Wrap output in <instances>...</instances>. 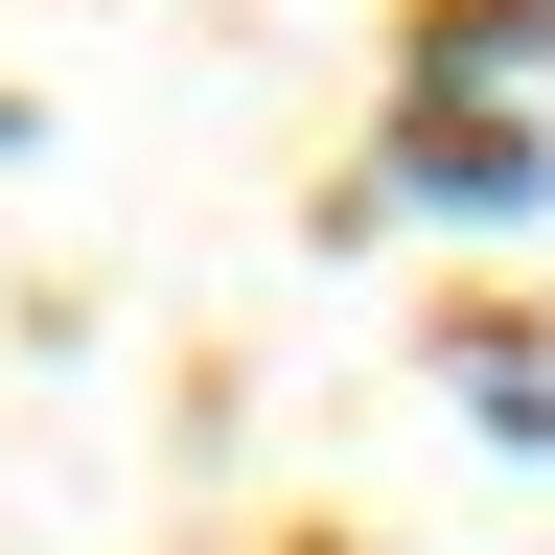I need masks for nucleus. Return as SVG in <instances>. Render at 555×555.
I'll list each match as a JSON object with an SVG mask.
<instances>
[{
  "mask_svg": "<svg viewBox=\"0 0 555 555\" xmlns=\"http://www.w3.org/2000/svg\"><path fill=\"white\" fill-rule=\"evenodd\" d=\"M393 163L440 185V208H532V139H509V116H463V93H416V139H393Z\"/></svg>",
  "mask_w": 555,
  "mask_h": 555,
  "instance_id": "f257e3e1",
  "label": "nucleus"
}]
</instances>
